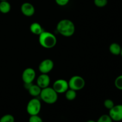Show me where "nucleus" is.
<instances>
[{
    "mask_svg": "<svg viewBox=\"0 0 122 122\" xmlns=\"http://www.w3.org/2000/svg\"><path fill=\"white\" fill-rule=\"evenodd\" d=\"M56 29L57 32L64 37L71 36L76 31L75 24L69 19H62L58 21Z\"/></svg>",
    "mask_w": 122,
    "mask_h": 122,
    "instance_id": "1",
    "label": "nucleus"
},
{
    "mask_svg": "<svg viewBox=\"0 0 122 122\" xmlns=\"http://www.w3.org/2000/svg\"><path fill=\"white\" fill-rule=\"evenodd\" d=\"M39 42L41 46L44 48L51 49L56 45L57 39L53 33L44 31L39 35Z\"/></svg>",
    "mask_w": 122,
    "mask_h": 122,
    "instance_id": "2",
    "label": "nucleus"
},
{
    "mask_svg": "<svg viewBox=\"0 0 122 122\" xmlns=\"http://www.w3.org/2000/svg\"><path fill=\"white\" fill-rule=\"evenodd\" d=\"M39 97L44 102L48 104H53L58 100V94L53 88L50 86L42 89Z\"/></svg>",
    "mask_w": 122,
    "mask_h": 122,
    "instance_id": "3",
    "label": "nucleus"
},
{
    "mask_svg": "<svg viewBox=\"0 0 122 122\" xmlns=\"http://www.w3.org/2000/svg\"><path fill=\"white\" fill-rule=\"evenodd\" d=\"M41 102L39 99L33 98L28 102L26 107V111L30 116L38 115L41 110Z\"/></svg>",
    "mask_w": 122,
    "mask_h": 122,
    "instance_id": "4",
    "label": "nucleus"
},
{
    "mask_svg": "<svg viewBox=\"0 0 122 122\" xmlns=\"http://www.w3.org/2000/svg\"><path fill=\"white\" fill-rule=\"evenodd\" d=\"M68 83L70 89L77 92L82 90L84 88L85 86V81L82 76L75 75L69 79Z\"/></svg>",
    "mask_w": 122,
    "mask_h": 122,
    "instance_id": "5",
    "label": "nucleus"
},
{
    "mask_svg": "<svg viewBox=\"0 0 122 122\" xmlns=\"http://www.w3.org/2000/svg\"><path fill=\"white\" fill-rule=\"evenodd\" d=\"M52 88L58 94H64L69 89V83L65 79H59L54 82Z\"/></svg>",
    "mask_w": 122,
    "mask_h": 122,
    "instance_id": "6",
    "label": "nucleus"
},
{
    "mask_svg": "<svg viewBox=\"0 0 122 122\" xmlns=\"http://www.w3.org/2000/svg\"><path fill=\"white\" fill-rule=\"evenodd\" d=\"M21 78L24 83H32L36 78L35 70L33 68H26L23 71Z\"/></svg>",
    "mask_w": 122,
    "mask_h": 122,
    "instance_id": "7",
    "label": "nucleus"
},
{
    "mask_svg": "<svg viewBox=\"0 0 122 122\" xmlns=\"http://www.w3.org/2000/svg\"><path fill=\"white\" fill-rule=\"evenodd\" d=\"M108 115L113 122H120L122 120V104L114 105V107L109 110Z\"/></svg>",
    "mask_w": 122,
    "mask_h": 122,
    "instance_id": "8",
    "label": "nucleus"
},
{
    "mask_svg": "<svg viewBox=\"0 0 122 122\" xmlns=\"http://www.w3.org/2000/svg\"><path fill=\"white\" fill-rule=\"evenodd\" d=\"M54 66L53 61L49 58L42 61L38 66V69L41 73L48 74L51 71Z\"/></svg>",
    "mask_w": 122,
    "mask_h": 122,
    "instance_id": "9",
    "label": "nucleus"
},
{
    "mask_svg": "<svg viewBox=\"0 0 122 122\" xmlns=\"http://www.w3.org/2000/svg\"><path fill=\"white\" fill-rule=\"evenodd\" d=\"M20 10L21 13L26 17L32 16L35 13V8L33 5L28 2H24L21 4Z\"/></svg>",
    "mask_w": 122,
    "mask_h": 122,
    "instance_id": "10",
    "label": "nucleus"
},
{
    "mask_svg": "<svg viewBox=\"0 0 122 122\" xmlns=\"http://www.w3.org/2000/svg\"><path fill=\"white\" fill-rule=\"evenodd\" d=\"M50 82H51V79L48 74L41 73L38 76L36 80V84L41 89L48 87L50 86Z\"/></svg>",
    "mask_w": 122,
    "mask_h": 122,
    "instance_id": "11",
    "label": "nucleus"
},
{
    "mask_svg": "<svg viewBox=\"0 0 122 122\" xmlns=\"http://www.w3.org/2000/svg\"><path fill=\"white\" fill-rule=\"evenodd\" d=\"M30 30L31 33L33 34L39 36L44 32V30L43 29L42 26L39 23L34 22L31 24L30 26Z\"/></svg>",
    "mask_w": 122,
    "mask_h": 122,
    "instance_id": "12",
    "label": "nucleus"
},
{
    "mask_svg": "<svg viewBox=\"0 0 122 122\" xmlns=\"http://www.w3.org/2000/svg\"><path fill=\"white\" fill-rule=\"evenodd\" d=\"M29 92V94L33 97H36L40 95L42 89L38 85H35L32 83L30 86L27 89Z\"/></svg>",
    "mask_w": 122,
    "mask_h": 122,
    "instance_id": "13",
    "label": "nucleus"
},
{
    "mask_svg": "<svg viewBox=\"0 0 122 122\" xmlns=\"http://www.w3.org/2000/svg\"><path fill=\"white\" fill-rule=\"evenodd\" d=\"M11 5L8 1H0V12L2 14H7L11 10Z\"/></svg>",
    "mask_w": 122,
    "mask_h": 122,
    "instance_id": "14",
    "label": "nucleus"
},
{
    "mask_svg": "<svg viewBox=\"0 0 122 122\" xmlns=\"http://www.w3.org/2000/svg\"><path fill=\"white\" fill-rule=\"evenodd\" d=\"M122 50V46L117 43H112L109 46V51L112 54L118 56L120 54Z\"/></svg>",
    "mask_w": 122,
    "mask_h": 122,
    "instance_id": "15",
    "label": "nucleus"
},
{
    "mask_svg": "<svg viewBox=\"0 0 122 122\" xmlns=\"http://www.w3.org/2000/svg\"><path fill=\"white\" fill-rule=\"evenodd\" d=\"M77 96L76 91H74L73 89L69 88L67 91L65 92L66 98L69 101H73L75 100Z\"/></svg>",
    "mask_w": 122,
    "mask_h": 122,
    "instance_id": "16",
    "label": "nucleus"
},
{
    "mask_svg": "<svg viewBox=\"0 0 122 122\" xmlns=\"http://www.w3.org/2000/svg\"><path fill=\"white\" fill-rule=\"evenodd\" d=\"M15 119L12 114H7L2 116L0 119V122H14Z\"/></svg>",
    "mask_w": 122,
    "mask_h": 122,
    "instance_id": "17",
    "label": "nucleus"
},
{
    "mask_svg": "<svg viewBox=\"0 0 122 122\" xmlns=\"http://www.w3.org/2000/svg\"><path fill=\"white\" fill-rule=\"evenodd\" d=\"M97 122H113V121L108 114H103L98 118Z\"/></svg>",
    "mask_w": 122,
    "mask_h": 122,
    "instance_id": "18",
    "label": "nucleus"
},
{
    "mask_svg": "<svg viewBox=\"0 0 122 122\" xmlns=\"http://www.w3.org/2000/svg\"><path fill=\"white\" fill-rule=\"evenodd\" d=\"M94 4L99 8H102L106 6L108 4V0H94Z\"/></svg>",
    "mask_w": 122,
    "mask_h": 122,
    "instance_id": "19",
    "label": "nucleus"
},
{
    "mask_svg": "<svg viewBox=\"0 0 122 122\" xmlns=\"http://www.w3.org/2000/svg\"><path fill=\"white\" fill-rule=\"evenodd\" d=\"M114 85L118 89L122 91V75L116 77L114 81Z\"/></svg>",
    "mask_w": 122,
    "mask_h": 122,
    "instance_id": "20",
    "label": "nucleus"
},
{
    "mask_svg": "<svg viewBox=\"0 0 122 122\" xmlns=\"http://www.w3.org/2000/svg\"><path fill=\"white\" fill-rule=\"evenodd\" d=\"M104 106L107 109L110 110L114 106V102L110 99H107L104 102Z\"/></svg>",
    "mask_w": 122,
    "mask_h": 122,
    "instance_id": "21",
    "label": "nucleus"
},
{
    "mask_svg": "<svg viewBox=\"0 0 122 122\" xmlns=\"http://www.w3.org/2000/svg\"><path fill=\"white\" fill-rule=\"evenodd\" d=\"M29 122H43V120L39 116H38V114L32 115L30 116Z\"/></svg>",
    "mask_w": 122,
    "mask_h": 122,
    "instance_id": "22",
    "label": "nucleus"
},
{
    "mask_svg": "<svg viewBox=\"0 0 122 122\" xmlns=\"http://www.w3.org/2000/svg\"><path fill=\"white\" fill-rule=\"evenodd\" d=\"M55 1H56V4L57 5L63 7V6H65L67 5L70 0H55Z\"/></svg>",
    "mask_w": 122,
    "mask_h": 122,
    "instance_id": "23",
    "label": "nucleus"
},
{
    "mask_svg": "<svg viewBox=\"0 0 122 122\" xmlns=\"http://www.w3.org/2000/svg\"><path fill=\"white\" fill-rule=\"evenodd\" d=\"M86 122H97L94 121V120H88Z\"/></svg>",
    "mask_w": 122,
    "mask_h": 122,
    "instance_id": "24",
    "label": "nucleus"
},
{
    "mask_svg": "<svg viewBox=\"0 0 122 122\" xmlns=\"http://www.w3.org/2000/svg\"><path fill=\"white\" fill-rule=\"evenodd\" d=\"M120 55L122 56V50H121V52H120Z\"/></svg>",
    "mask_w": 122,
    "mask_h": 122,
    "instance_id": "25",
    "label": "nucleus"
},
{
    "mask_svg": "<svg viewBox=\"0 0 122 122\" xmlns=\"http://www.w3.org/2000/svg\"><path fill=\"white\" fill-rule=\"evenodd\" d=\"M8 1V0H0V1Z\"/></svg>",
    "mask_w": 122,
    "mask_h": 122,
    "instance_id": "26",
    "label": "nucleus"
}]
</instances>
